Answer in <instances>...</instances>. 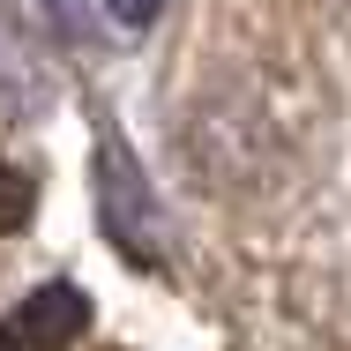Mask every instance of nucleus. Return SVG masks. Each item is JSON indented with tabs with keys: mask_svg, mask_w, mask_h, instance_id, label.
<instances>
[{
	"mask_svg": "<svg viewBox=\"0 0 351 351\" xmlns=\"http://www.w3.org/2000/svg\"><path fill=\"white\" fill-rule=\"evenodd\" d=\"M90 165H97V217H105V239H112L128 262H157L165 239H172V224H165V202L149 195V180H142L128 135L105 128Z\"/></svg>",
	"mask_w": 351,
	"mask_h": 351,
	"instance_id": "f257e3e1",
	"label": "nucleus"
},
{
	"mask_svg": "<svg viewBox=\"0 0 351 351\" xmlns=\"http://www.w3.org/2000/svg\"><path fill=\"white\" fill-rule=\"evenodd\" d=\"M23 210H30V187L0 172V224H23Z\"/></svg>",
	"mask_w": 351,
	"mask_h": 351,
	"instance_id": "7ed1b4c3",
	"label": "nucleus"
},
{
	"mask_svg": "<svg viewBox=\"0 0 351 351\" xmlns=\"http://www.w3.org/2000/svg\"><path fill=\"white\" fill-rule=\"evenodd\" d=\"M90 329V299L75 291V284H45V291H30L23 299V314H15V337L23 344H68V337H82Z\"/></svg>",
	"mask_w": 351,
	"mask_h": 351,
	"instance_id": "f03ea898",
	"label": "nucleus"
},
{
	"mask_svg": "<svg viewBox=\"0 0 351 351\" xmlns=\"http://www.w3.org/2000/svg\"><path fill=\"white\" fill-rule=\"evenodd\" d=\"M157 8H165V0H112V15H120V23H128V30H142V23H149V15H157Z\"/></svg>",
	"mask_w": 351,
	"mask_h": 351,
	"instance_id": "20e7f679",
	"label": "nucleus"
},
{
	"mask_svg": "<svg viewBox=\"0 0 351 351\" xmlns=\"http://www.w3.org/2000/svg\"><path fill=\"white\" fill-rule=\"evenodd\" d=\"M0 351H15V329H0Z\"/></svg>",
	"mask_w": 351,
	"mask_h": 351,
	"instance_id": "39448f33",
	"label": "nucleus"
}]
</instances>
